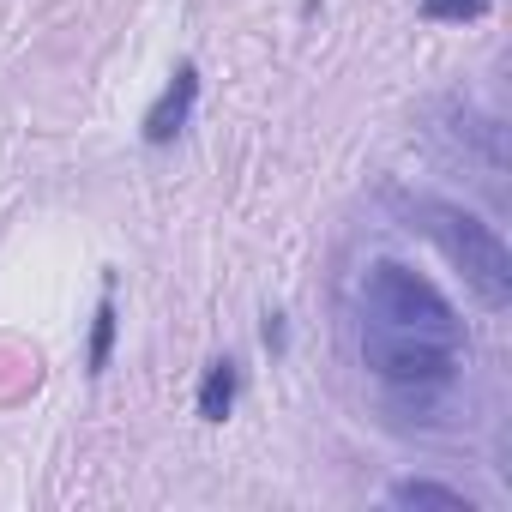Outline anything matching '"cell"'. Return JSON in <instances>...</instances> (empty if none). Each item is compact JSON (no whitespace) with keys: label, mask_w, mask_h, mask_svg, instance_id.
Returning a JSON list of instances; mask_svg holds the SVG:
<instances>
[{"label":"cell","mask_w":512,"mask_h":512,"mask_svg":"<svg viewBox=\"0 0 512 512\" xmlns=\"http://www.w3.org/2000/svg\"><path fill=\"white\" fill-rule=\"evenodd\" d=\"M404 211H410V223L446 253V266L464 278V290H470L488 314H506V308H512V253H506V241H500L494 223H482L476 211H464V205H452V199H428V193L404 199Z\"/></svg>","instance_id":"cell-1"},{"label":"cell","mask_w":512,"mask_h":512,"mask_svg":"<svg viewBox=\"0 0 512 512\" xmlns=\"http://www.w3.org/2000/svg\"><path fill=\"white\" fill-rule=\"evenodd\" d=\"M356 326H386V332H410V338H434V344H458L464 350V320L458 308L404 260H368L356 272Z\"/></svg>","instance_id":"cell-2"},{"label":"cell","mask_w":512,"mask_h":512,"mask_svg":"<svg viewBox=\"0 0 512 512\" xmlns=\"http://www.w3.org/2000/svg\"><path fill=\"white\" fill-rule=\"evenodd\" d=\"M356 344H362L368 374H380L392 392H416V398L446 392L464 368L458 344H434V338H410V332H386V326H356Z\"/></svg>","instance_id":"cell-3"},{"label":"cell","mask_w":512,"mask_h":512,"mask_svg":"<svg viewBox=\"0 0 512 512\" xmlns=\"http://www.w3.org/2000/svg\"><path fill=\"white\" fill-rule=\"evenodd\" d=\"M193 103H199V67H193V61H181V67L169 73L163 97L145 109V145H169V139L193 121Z\"/></svg>","instance_id":"cell-4"},{"label":"cell","mask_w":512,"mask_h":512,"mask_svg":"<svg viewBox=\"0 0 512 512\" xmlns=\"http://www.w3.org/2000/svg\"><path fill=\"white\" fill-rule=\"evenodd\" d=\"M386 500H392V506H434V512H476L470 494H458V488H446V482H428V476H404V482H392Z\"/></svg>","instance_id":"cell-5"},{"label":"cell","mask_w":512,"mask_h":512,"mask_svg":"<svg viewBox=\"0 0 512 512\" xmlns=\"http://www.w3.org/2000/svg\"><path fill=\"white\" fill-rule=\"evenodd\" d=\"M235 392H241V368H235L229 356H217V362L205 368V380H199V416H205V422H223V416L235 410Z\"/></svg>","instance_id":"cell-6"},{"label":"cell","mask_w":512,"mask_h":512,"mask_svg":"<svg viewBox=\"0 0 512 512\" xmlns=\"http://www.w3.org/2000/svg\"><path fill=\"white\" fill-rule=\"evenodd\" d=\"M109 350H115V296L103 290V302H97V326H91V374H103L109 368Z\"/></svg>","instance_id":"cell-7"},{"label":"cell","mask_w":512,"mask_h":512,"mask_svg":"<svg viewBox=\"0 0 512 512\" xmlns=\"http://www.w3.org/2000/svg\"><path fill=\"white\" fill-rule=\"evenodd\" d=\"M494 0H422V19L434 25H464V19H482Z\"/></svg>","instance_id":"cell-8"}]
</instances>
